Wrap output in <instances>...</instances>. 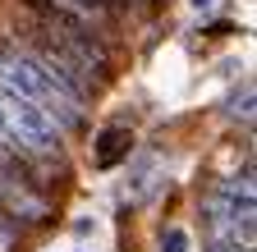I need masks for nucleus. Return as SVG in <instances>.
<instances>
[{"label":"nucleus","instance_id":"nucleus-1","mask_svg":"<svg viewBox=\"0 0 257 252\" xmlns=\"http://www.w3.org/2000/svg\"><path fill=\"white\" fill-rule=\"evenodd\" d=\"M0 87L14 92L19 101L37 106L60 133L64 129H83V101L46 65H37L28 51H0Z\"/></svg>","mask_w":257,"mask_h":252},{"label":"nucleus","instance_id":"nucleus-6","mask_svg":"<svg viewBox=\"0 0 257 252\" xmlns=\"http://www.w3.org/2000/svg\"><path fill=\"white\" fill-rule=\"evenodd\" d=\"M230 119L252 124V83H243V92H234V97H230Z\"/></svg>","mask_w":257,"mask_h":252},{"label":"nucleus","instance_id":"nucleus-8","mask_svg":"<svg viewBox=\"0 0 257 252\" xmlns=\"http://www.w3.org/2000/svg\"><path fill=\"white\" fill-rule=\"evenodd\" d=\"M161 252H188V234L184 229H166L161 234Z\"/></svg>","mask_w":257,"mask_h":252},{"label":"nucleus","instance_id":"nucleus-10","mask_svg":"<svg viewBox=\"0 0 257 252\" xmlns=\"http://www.w3.org/2000/svg\"><path fill=\"white\" fill-rule=\"evenodd\" d=\"M188 5H193V10H211L216 0H188Z\"/></svg>","mask_w":257,"mask_h":252},{"label":"nucleus","instance_id":"nucleus-2","mask_svg":"<svg viewBox=\"0 0 257 252\" xmlns=\"http://www.w3.org/2000/svg\"><path fill=\"white\" fill-rule=\"evenodd\" d=\"M0 138L14 142L28 161H55V156H60V129L37 106L19 101L14 92H5V87H0Z\"/></svg>","mask_w":257,"mask_h":252},{"label":"nucleus","instance_id":"nucleus-4","mask_svg":"<svg viewBox=\"0 0 257 252\" xmlns=\"http://www.w3.org/2000/svg\"><path fill=\"white\" fill-rule=\"evenodd\" d=\"M0 211L14 225H46L51 220V202L19 174H0Z\"/></svg>","mask_w":257,"mask_h":252},{"label":"nucleus","instance_id":"nucleus-3","mask_svg":"<svg viewBox=\"0 0 257 252\" xmlns=\"http://www.w3.org/2000/svg\"><path fill=\"white\" fill-rule=\"evenodd\" d=\"M252 197H239L230 183L202 197V220H207V238L211 243H239L252 247Z\"/></svg>","mask_w":257,"mask_h":252},{"label":"nucleus","instance_id":"nucleus-7","mask_svg":"<svg viewBox=\"0 0 257 252\" xmlns=\"http://www.w3.org/2000/svg\"><path fill=\"white\" fill-rule=\"evenodd\" d=\"M0 252H19V225L0 211Z\"/></svg>","mask_w":257,"mask_h":252},{"label":"nucleus","instance_id":"nucleus-5","mask_svg":"<svg viewBox=\"0 0 257 252\" xmlns=\"http://www.w3.org/2000/svg\"><path fill=\"white\" fill-rule=\"evenodd\" d=\"M128 147H134V133H128L124 124H110V129H101V133H96V151H92L96 170H110V165H119L124 156H128Z\"/></svg>","mask_w":257,"mask_h":252},{"label":"nucleus","instance_id":"nucleus-9","mask_svg":"<svg viewBox=\"0 0 257 252\" xmlns=\"http://www.w3.org/2000/svg\"><path fill=\"white\" fill-rule=\"evenodd\" d=\"M207 252H252V247H239V243H211Z\"/></svg>","mask_w":257,"mask_h":252}]
</instances>
